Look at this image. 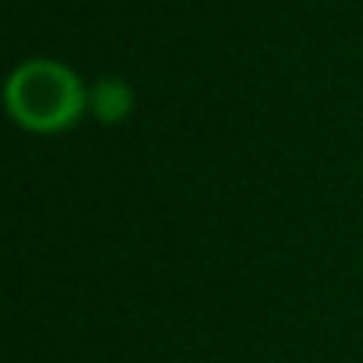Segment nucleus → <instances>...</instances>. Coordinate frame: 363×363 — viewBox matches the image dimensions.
<instances>
[{"label":"nucleus","instance_id":"f03ea898","mask_svg":"<svg viewBox=\"0 0 363 363\" xmlns=\"http://www.w3.org/2000/svg\"><path fill=\"white\" fill-rule=\"evenodd\" d=\"M135 111V89L121 75H100L89 82V118L100 125H121Z\"/></svg>","mask_w":363,"mask_h":363},{"label":"nucleus","instance_id":"f257e3e1","mask_svg":"<svg viewBox=\"0 0 363 363\" xmlns=\"http://www.w3.org/2000/svg\"><path fill=\"white\" fill-rule=\"evenodd\" d=\"M4 111L22 132L61 135L89 114V86L57 57H26L4 79Z\"/></svg>","mask_w":363,"mask_h":363}]
</instances>
